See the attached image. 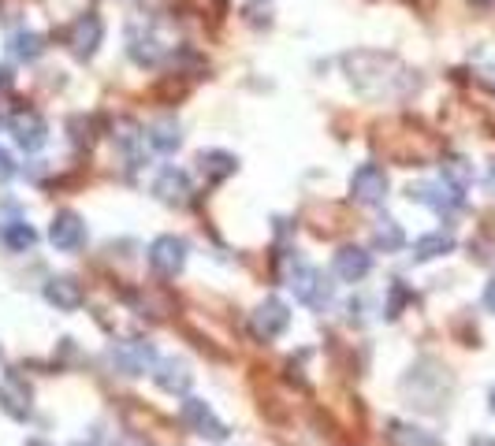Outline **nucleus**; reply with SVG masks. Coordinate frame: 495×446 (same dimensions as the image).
<instances>
[{
    "instance_id": "1",
    "label": "nucleus",
    "mask_w": 495,
    "mask_h": 446,
    "mask_svg": "<svg viewBox=\"0 0 495 446\" xmlns=\"http://www.w3.org/2000/svg\"><path fill=\"white\" fill-rule=\"evenodd\" d=\"M291 291H295V298L302 302V305H313V309H320L328 298H332V287H328V279H324V271L320 268H313V264H295V271H291Z\"/></svg>"
},
{
    "instance_id": "2",
    "label": "nucleus",
    "mask_w": 495,
    "mask_h": 446,
    "mask_svg": "<svg viewBox=\"0 0 495 446\" xmlns=\"http://www.w3.org/2000/svg\"><path fill=\"white\" fill-rule=\"evenodd\" d=\"M287 324H291V309H287L280 298H268V302H261V305L253 309V316H250V331L257 334L261 343L280 339V334L287 331Z\"/></svg>"
},
{
    "instance_id": "3",
    "label": "nucleus",
    "mask_w": 495,
    "mask_h": 446,
    "mask_svg": "<svg viewBox=\"0 0 495 446\" xmlns=\"http://www.w3.org/2000/svg\"><path fill=\"white\" fill-rule=\"evenodd\" d=\"M34 390L19 372H5L0 376V409H5L12 420H27L34 409Z\"/></svg>"
},
{
    "instance_id": "4",
    "label": "nucleus",
    "mask_w": 495,
    "mask_h": 446,
    "mask_svg": "<svg viewBox=\"0 0 495 446\" xmlns=\"http://www.w3.org/2000/svg\"><path fill=\"white\" fill-rule=\"evenodd\" d=\"M350 197L358 205H380L388 197V172L380 164H361L350 175Z\"/></svg>"
},
{
    "instance_id": "5",
    "label": "nucleus",
    "mask_w": 495,
    "mask_h": 446,
    "mask_svg": "<svg viewBox=\"0 0 495 446\" xmlns=\"http://www.w3.org/2000/svg\"><path fill=\"white\" fill-rule=\"evenodd\" d=\"M183 264H187V242L183 239H176V235H160V239H153V246H149V268L156 271V275H179L183 271Z\"/></svg>"
},
{
    "instance_id": "6",
    "label": "nucleus",
    "mask_w": 495,
    "mask_h": 446,
    "mask_svg": "<svg viewBox=\"0 0 495 446\" xmlns=\"http://www.w3.org/2000/svg\"><path fill=\"white\" fill-rule=\"evenodd\" d=\"M179 417H183V424H187L190 431H198V435L209 439V442H224V439H228V424L216 420V413H212L201 398H187Z\"/></svg>"
},
{
    "instance_id": "7",
    "label": "nucleus",
    "mask_w": 495,
    "mask_h": 446,
    "mask_svg": "<svg viewBox=\"0 0 495 446\" xmlns=\"http://www.w3.org/2000/svg\"><path fill=\"white\" fill-rule=\"evenodd\" d=\"M101 41H104V23H101L97 12H86L82 19H75V27L68 34V45H71V52L79 56V60H93Z\"/></svg>"
},
{
    "instance_id": "8",
    "label": "nucleus",
    "mask_w": 495,
    "mask_h": 446,
    "mask_svg": "<svg viewBox=\"0 0 495 446\" xmlns=\"http://www.w3.org/2000/svg\"><path fill=\"white\" fill-rule=\"evenodd\" d=\"M48 242L57 246L60 253L82 250V242H86V223H82V216H79V212H57V216H52V223H48Z\"/></svg>"
},
{
    "instance_id": "9",
    "label": "nucleus",
    "mask_w": 495,
    "mask_h": 446,
    "mask_svg": "<svg viewBox=\"0 0 495 446\" xmlns=\"http://www.w3.org/2000/svg\"><path fill=\"white\" fill-rule=\"evenodd\" d=\"M8 127H12V138H16V145H19V149H27V153H38V149L48 142V127H45V120L38 116L34 108H23V112H16V116L8 120Z\"/></svg>"
},
{
    "instance_id": "10",
    "label": "nucleus",
    "mask_w": 495,
    "mask_h": 446,
    "mask_svg": "<svg viewBox=\"0 0 495 446\" xmlns=\"http://www.w3.org/2000/svg\"><path fill=\"white\" fill-rule=\"evenodd\" d=\"M153 194L164 201V205H176V208H183L187 201H190V175L183 172V167H164V172L156 175V183H153Z\"/></svg>"
},
{
    "instance_id": "11",
    "label": "nucleus",
    "mask_w": 495,
    "mask_h": 446,
    "mask_svg": "<svg viewBox=\"0 0 495 446\" xmlns=\"http://www.w3.org/2000/svg\"><path fill=\"white\" fill-rule=\"evenodd\" d=\"M410 197L428 205L432 212H455L462 205V190H455L447 183H417V186H410Z\"/></svg>"
},
{
    "instance_id": "12",
    "label": "nucleus",
    "mask_w": 495,
    "mask_h": 446,
    "mask_svg": "<svg viewBox=\"0 0 495 446\" xmlns=\"http://www.w3.org/2000/svg\"><path fill=\"white\" fill-rule=\"evenodd\" d=\"M332 271L343 279V283H361V279L372 271V257L365 250H358V246H347V250L336 253Z\"/></svg>"
},
{
    "instance_id": "13",
    "label": "nucleus",
    "mask_w": 495,
    "mask_h": 446,
    "mask_svg": "<svg viewBox=\"0 0 495 446\" xmlns=\"http://www.w3.org/2000/svg\"><path fill=\"white\" fill-rule=\"evenodd\" d=\"M45 302L64 309V313H75L82 305V287L75 283L71 275H52L48 283H45Z\"/></svg>"
},
{
    "instance_id": "14",
    "label": "nucleus",
    "mask_w": 495,
    "mask_h": 446,
    "mask_svg": "<svg viewBox=\"0 0 495 446\" xmlns=\"http://www.w3.org/2000/svg\"><path fill=\"white\" fill-rule=\"evenodd\" d=\"M127 52H131V60H135V64L153 68V64H160L164 45L156 41V34H153V30H138V27H131V34H127Z\"/></svg>"
},
{
    "instance_id": "15",
    "label": "nucleus",
    "mask_w": 495,
    "mask_h": 446,
    "mask_svg": "<svg viewBox=\"0 0 495 446\" xmlns=\"http://www.w3.org/2000/svg\"><path fill=\"white\" fill-rule=\"evenodd\" d=\"M113 361H116L127 376H142L149 365H156V354H153L149 343H120V346L113 350Z\"/></svg>"
},
{
    "instance_id": "16",
    "label": "nucleus",
    "mask_w": 495,
    "mask_h": 446,
    "mask_svg": "<svg viewBox=\"0 0 495 446\" xmlns=\"http://www.w3.org/2000/svg\"><path fill=\"white\" fill-rule=\"evenodd\" d=\"M198 167H201V175H205L209 183H224L228 175H235L239 160H235L231 153H224V149H205V153L198 156Z\"/></svg>"
},
{
    "instance_id": "17",
    "label": "nucleus",
    "mask_w": 495,
    "mask_h": 446,
    "mask_svg": "<svg viewBox=\"0 0 495 446\" xmlns=\"http://www.w3.org/2000/svg\"><path fill=\"white\" fill-rule=\"evenodd\" d=\"M190 383H194V376L183 361H160L156 365V387L168 390V395H187Z\"/></svg>"
},
{
    "instance_id": "18",
    "label": "nucleus",
    "mask_w": 495,
    "mask_h": 446,
    "mask_svg": "<svg viewBox=\"0 0 495 446\" xmlns=\"http://www.w3.org/2000/svg\"><path fill=\"white\" fill-rule=\"evenodd\" d=\"M145 138H149V145H153L156 153H176V149L183 145V134H179V123H176V120H156Z\"/></svg>"
},
{
    "instance_id": "19",
    "label": "nucleus",
    "mask_w": 495,
    "mask_h": 446,
    "mask_svg": "<svg viewBox=\"0 0 495 446\" xmlns=\"http://www.w3.org/2000/svg\"><path fill=\"white\" fill-rule=\"evenodd\" d=\"M451 250H455V239H451L447 231H432V235H421V239L414 242V257H417V260L444 257V253H451Z\"/></svg>"
},
{
    "instance_id": "20",
    "label": "nucleus",
    "mask_w": 495,
    "mask_h": 446,
    "mask_svg": "<svg viewBox=\"0 0 495 446\" xmlns=\"http://www.w3.org/2000/svg\"><path fill=\"white\" fill-rule=\"evenodd\" d=\"M8 52L16 56V60H23V64H34L38 56L45 52V37L34 34V30H23V34H16V37L8 41Z\"/></svg>"
},
{
    "instance_id": "21",
    "label": "nucleus",
    "mask_w": 495,
    "mask_h": 446,
    "mask_svg": "<svg viewBox=\"0 0 495 446\" xmlns=\"http://www.w3.org/2000/svg\"><path fill=\"white\" fill-rule=\"evenodd\" d=\"M376 246L383 250V253H399L403 246H406V235H403V228L395 219H380L376 223Z\"/></svg>"
},
{
    "instance_id": "22",
    "label": "nucleus",
    "mask_w": 495,
    "mask_h": 446,
    "mask_svg": "<svg viewBox=\"0 0 495 446\" xmlns=\"http://www.w3.org/2000/svg\"><path fill=\"white\" fill-rule=\"evenodd\" d=\"M5 242L12 246V250H30L34 242H38V235H34V228H30V223H23V219H16V223H8V228H5Z\"/></svg>"
},
{
    "instance_id": "23",
    "label": "nucleus",
    "mask_w": 495,
    "mask_h": 446,
    "mask_svg": "<svg viewBox=\"0 0 495 446\" xmlns=\"http://www.w3.org/2000/svg\"><path fill=\"white\" fill-rule=\"evenodd\" d=\"M444 183L455 186V190H466V186L473 183V167H469L466 160H458V156L447 160V164H444Z\"/></svg>"
},
{
    "instance_id": "24",
    "label": "nucleus",
    "mask_w": 495,
    "mask_h": 446,
    "mask_svg": "<svg viewBox=\"0 0 495 446\" xmlns=\"http://www.w3.org/2000/svg\"><path fill=\"white\" fill-rule=\"evenodd\" d=\"M392 439H395V442H403V446H439L436 439L421 435L417 428H403V424H395V428H392Z\"/></svg>"
},
{
    "instance_id": "25",
    "label": "nucleus",
    "mask_w": 495,
    "mask_h": 446,
    "mask_svg": "<svg viewBox=\"0 0 495 446\" xmlns=\"http://www.w3.org/2000/svg\"><path fill=\"white\" fill-rule=\"evenodd\" d=\"M12 175H16V164H12V156L5 149H0V183H8Z\"/></svg>"
},
{
    "instance_id": "26",
    "label": "nucleus",
    "mask_w": 495,
    "mask_h": 446,
    "mask_svg": "<svg viewBox=\"0 0 495 446\" xmlns=\"http://www.w3.org/2000/svg\"><path fill=\"white\" fill-rule=\"evenodd\" d=\"M484 305H488V309L495 313V279H491V283L484 287Z\"/></svg>"
},
{
    "instance_id": "27",
    "label": "nucleus",
    "mask_w": 495,
    "mask_h": 446,
    "mask_svg": "<svg viewBox=\"0 0 495 446\" xmlns=\"http://www.w3.org/2000/svg\"><path fill=\"white\" fill-rule=\"evenodd\" d=\"M8 86H12V71L0 68V90H8Z\"/></svg>"
},
{
    "instance_id": "28",
    "label": "nucleus",
    "mask_w": 495,
    "mask_h": 446,
    "mask_svg": "<svg viewBox=\"0 0 495 446\" xmlns=\"http://www.w3.org/2000/svg\"><path fill=\"white\" fill-rule=\"evenodd\" d=\"M116 446H149V442H142V439H120Z\"/></svg>"
},
{
    "instance_id": "29",
    "label": "nucleus",
    "mask_w": 495,
    "mask_h": 446,
    "mask_svg": "<svg viewBox=\"0 0 495 446\" xmlns=\"http://www.w3.org/2000/svg\"><path fill=\"white\" fill-rule=\"evenodd\" d=\"M488 186H491V190H495V164H491V167H488Z\"/></svg>"
},
{
    "instance_id": "30",
    "label": "nucleus",
    "mask_w": 495,
    "mask_h": 446,
    "mask_svg": "<svg viewBox=\"0 0 495 446\" xmlns=\"http://www.w3.org/2000/svg\"><path fill=\"white\" fill-rule=\"evenodd\" d=\"M473 446H495L491 439H473Z\"/></svg>"
},
{
    "instance_id": "31",
    "label": "nucleus",
    "mask_w": 495,
    "mask_h": 446,
    "mask_svg": "<svg viewBox=\"0 0 495 446\" xmlns=\"http://www.w3.org/2000/svg\"><path fill=\"white\" fill-rule=\"evenodd\" d=\"M27 446H48V442H45V439H30Z\"/></svg>"
},
{
    "instance_id": "32",
    "label": "nucleus",
    "mask_w": 495,
    "mask_h": 446,
    "mask_svg": "<svg viewBox=\"0 0 495 446\" xmlns=\"http://www.w3.org/2000/svg\"><path fill=\"white\" fill-rule=\"evenodd\" d=\"M491 413H495V390H491Z\"/></svg>"
}]
</instances>
